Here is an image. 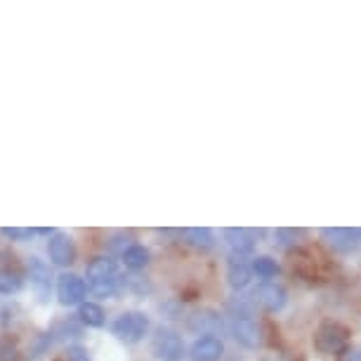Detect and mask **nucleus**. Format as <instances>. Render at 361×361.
Masks as SVG:
<instances>
[{"instance_id": "f257e3e1", "label": "nucleus", "mask_w": 361, "mask_h": 361, "mask_svg": "<svg viewBox=\"0 0 361 361\" xmlns=\"http://www.w3.org/2000/svg\"><path fill=\"white\" fill-rule=\"evenodd\" d=\"M87 288L99 298H111L123 288V276L111 257H94L85 267Z\"/></svg>"}, {"instance_id": "f03ea898", "label": "nucleus", "mask_w": 361, "mask_h": 361, "mask_svg": "<svg viewBox=\"0 0 361 361\" xmlns=\"http://www.w3.org/2000/svg\"><path fill=\"white\" fill-rule=\"evenodd\" d=\"M149 329H152V322H149V317L140 310H128L111 324L114 336L118 338L121 343H128V345H135V343H140V340H145L149 336Z\"/></svg>"}, {"instance_id": "7ed1b4c3", "label": "nucleus", "mask_w": 361, "mask_h": 361, "mask_svg": "<svg viewBox=\"0 0 361 361\" xmlns=\"http://www.w3.org/2000/svg\"><path fill=\"white\" fill-rule=\"evenodd\" d=\"M152 352L159 361H185L187 357V347L180 333L173 329H163V326L156 331L152 340Z\"/></svg>"}, {"instance_id": "20e7f679", "label": "nucleus", "mask_w": 361, "mask_h": 361, "mask_svg": "<svg viewBox=\"0 0 361 361\" xmlns=\"http://www.w3.org/2000/svg\"><path fill=\"white\" fill-rule=\"evenodd\" d=\"M314 347L322 354H340L350 347V331L338 322H324L314 333Z\"/></svg>"}, {"instance_id": "39448f33", "label": "nucleus", "mask_w": 361, "mask_h": 361, "mask_svg": "<svg viewBox=\"0 0 361 361\" xmlns=\"http://www.w3.org/2000/svg\"><path fill=\"white\" fill-rule=\"evenodd\" d=\"M250 300H253L255 307L269 312V314H276L288 305V290L276 281H262L250 293Z\"/></svg>"}, {"instance_id": "423d86ee", "label": "nucleus", "mask_w": 361, "mask_h": 361, "mask_svg": "<svg viewBox=\"0 0 361 361\" xmlns=\"http://www.w3.org/2000/svg\"><path fill=\"white\" fill-rule=\"evenodd\" d=\"M322 234V241L329 246L331 250L336 253H343V255H350V253H357L361 248V229H350V227H326L319 231Z\"/></svg>"}, {"instance_id": "0eeeda50", "label": "nucleus", "mask_w": 361, "mask_h": 361, "mask_svg": "<svg viewBox=\"0 0 361 361\" xmlns=\"http://www.w3.org/2000/svg\"><path fill=\"white\" fill-rule=\"evenodd\" d=\"M85 295H87V283L78 274L66 271V274L57 279V298L64 307H73V305L80 307L85 302Z\"/></svg>"}, {"instance_id": "6e6552de", "label": "nucleus", "mask_w": 361, "mask_h": 361, "mask_svg": "<svg viewBox=\"0 0 361 361\" xmlns=\"http://www.w3.org/2000/svg\"><path fill=\"white\" fill-rule=\"evenodd\" d=\"M224 243H227L231 257H248L255 253L257 248V231L253 229H241V227H231L222 231Z\"/></svg>"}, {"instance_id": "1a4fd4ad", "label": "nucleus", "mask_w": 361, "mask_h": 361, "mask_svg": "<svg viewBox=\"0 0 361 361\" xmlns=\"http://www.w3.org/2000/svg\"><path fill=\"white\" fill-rule=\"evenodd\" d=\"M47 255H50V262L57 264V267H69V264L76 262V243L69 234L54 231L50 241H47Z\"/></svg>"}, {"instance_id": "9d476101", "label": "nucleus", "mask_w": 361, "mask_h": 361, "mask_svg": "<svg viewBox=\"0 0 361 361\" xmlns=\"http://www.w3.org/2000/svg\"><path fill=\"white\" fill-rule=\"evenodd\" d=\"M189 331H194L196 336H220L222 331H229V324L224 322L220 312L215 310H203V312H196L194 317H189Z\"/></svg>"}, {"instance_id": "9b49d317", "label": "nucleus", "mask_w": 361, "mask_h": 361, "mask_svg": "<svg viewBox=\"0 0 361 361\" xmlns=\"http://www.w3.org/2000/svg\"><path fill=\"white\" fill-rule=\"evenodd\" d=\"M26 271H29V279H31V286L36 290V295L40 302H47L50 300V293H52V271L50 267L40 260V257H31L26 262Z\"/></svg>"}, {"instance_id": "f8f14e48", "label": "nucleus", "mask_w": 361, "mask_h": 361, "mask_svg": "<svg viewBox=\"0 0 361 361\" xmlns=\"http://www.w3.org/2000/svg\"><path fill=\"white\" fill-rule=\"evenodd\" d=\"M192 361H220L224 357V343L217 336H201L189 347Z\"/></svg>"}, {"instance_id": "ddd939ff", "label": "nucleus", "mask_w": 361, "mask_h": 361, "mask_svg": "<svg viewBox=\"0 0 361 361\" xmlns=\"http://www.w3.org/2000/svg\"><path fill=\"white\" fill-rule=\"evenodd\" d=\"M250 281H253V267L250 262H246V257H231L227 262V283L234 290H243L248 288Z\"/></svg>"}, {"instance_id": "4468645a", "label": "nucleus", "mask_w": 361, "mask_h": 361, "mask_svg": "<svg viewBox=\"0 0 361 361\" xmlns=\"http://www.w3.org/2000/svg\"><path fill=\"white\" fill-rule=\"evenodd\" d=\"M180 238L187 243V246L201 250V253H208V250H213L217 246V238L213 234V229H208V227H189V229H182L180 231Z\"/></svg>"}, {"instance_id": "2eb2a0df", "label": "nucleus", "mask_w": 361, "mask_h": 361, "mask_svg": "<svg viewBox=\"0 0 361 361\" xmlns=\"http://www.w3.org/2000/svg\"><path fill=\"white\" fill-rule=\"evenodd\" d=\"M121 260H123L128 269L140 271L147 267L149 260H152V253H149V248H145L142 243H133V246H128L123 253H121Z\"/></svg>"}, {"instance_id": "dca6fc26", "label": "nucleus", "mask_w": 361, "mask_h": 361, "mask_svg": "<svg viewBox=\"0 0 361 361\" xmlns=\"http://www.w3.org/2000/svg\"><path fill=\"white\" fill-rule=\"evenodd\" d=\"M250 267H253V274L257 279H262V281H271V279H276L279 274H281V264H279L274 257H269V255L253 257Z\"/></svg>"}, {"instance_id": "f3484780", "label": "nucleus", "mask_w": 361, "mask_h": 361, "mask_svg": "<svg viewBox=\"0 0 361 361\" xmlns=\"http://www.w3.org/2000/svg\"><path fill=\"white\" fill-rule=\"evenodd\" d=\"M78 319H80V324L90 326V329H102V326L106 324L104 310H102L97 302H83V305H80V307H78Z\"/></svg>"}, {"instance_id": "a211bd4d", "label": "nucleus", "mask_w": 361, "mask_h": 361, "mask_svg": "<svg viewBox=\"0 0 361 361\" xmlns=\"http://www.w3.org/2000/svg\"><path fill=\"white\" fill-rule=\"evenodd\" d=\"M24 286V274L12 267H0V293L3 295H12Z\"/></svg>"}, {"instance_id": "6ab92c4d", "label": "nucleus", "mask_w": 361, "mask_h": 361, "mask_svg": "<svg viewBox=\"0 0 361 361\" xmlns=\"http://www.w3.org/2000/svg\"><path fill=\"white\" fill-rule=\"evenodd\" d=\"M0 231H3V236L10 238V241H26V238H31L33 234H38V229H22V227H5Z\"/></svg>"}, {"instance_id": "aec40b11", "label": "nucleus", "mask_w": 361, "mask_h": 361, "mask_svg": "<svg viewBox=\"0 0 361 361\" xmlns=\"http://www.w3.org/2000/svg\"><path fill=\"white\" fill-rule=\"evenodd\" d=\"M66 361H92V359H90V354H87L85 347L71 345L69 350H66Z\"/></svg>"}, {"instance_id": "412c9836", "label": "nucleus", "mask_w": 361, "mask_h": 361, "mask_svg": "<svg viewBox=\"0 0 361 361\" xmlns=\"http://www.w3.org/2000/svg\"><path fill=\"white\" fill-rule=\"evenodd\" d=\"M338 361H361V345H350L338 354Z\"/></svg>"}]
</instances>
